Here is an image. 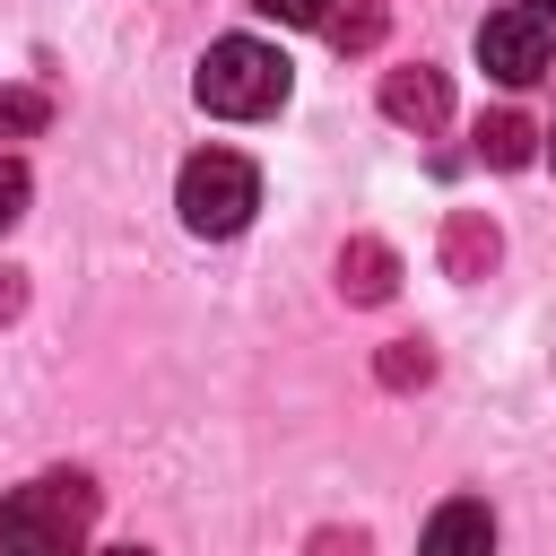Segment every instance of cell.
<instances>
[{
	"label": "cell",
	"instance_id": "1",
	"mask_svg": "<svg viewBox=\"0 0 556 556\" xmlns=\"http://www.w3.org/2000/svg\"><path fill=\"white\" fill-rule=\"evenodd\" d=\"M96 530V486L78 469H43L0 504V556H78Z\"/></svg>",
	"mask_w": 556,
	"mask_h": 556
},
{
	"label": "cell",
	"instance_id": "2",
	"mask_svg": "<svg viewBox=\"0 0 556 556\" xmlns=\"http://www.w3.org/2000/svg\"><path fill=\"white\" fill-rule=\"evenodd\" d=\"M191 96H200L208 113H226V122H261V113L287 104V52L261 43V35H217V43L200 52Z\"/></svg>",
	"mask_w": 556,
	"mask_h": 556
},
{
	"label": "cell",
	"instance_id": "3",
	"mask_svg": "<svg viewBox=\"0 0 556 556\" xmlns=\"http://www.w3.org/2000/svg\"><path fill=\"white\" fill-rule=\"evenodd\" d=\"M174 208H182V226L208 235V243L243 235L252 208H261V174H252V156H235V148H200V156H182V174H174Z\"/></svg>",
	"mask_w": 556,
	"mask_h": 556
},
{
	"label": "cell",
	"instance_id": "4",
	"mask_svg": "<svg viewBox=\"0 0 556 556\" xmlns=\"http://www.w3.org/2000/svg\"><path fill=\"white\" fill-rule=\"evenodd\" d=\"M478 70L504 78V87H530L547 70V17H521V9H495L478 26Z\"/></svg>",
	"mask_w": 556,
	"mask_h": 556
},
{
	"label": "cell",
	"instance_id": "5",
	"mask_svg": "<svg viewBox=\"0 0 556 556\" xmlns=\"http://www.w3.org/2000/svg\"><path fill=\"white\" fill-rule=\"evenodd\" d=\"M339 295L348 304H391L400 295V252L382 235H348L339 243Z\"/></svg>",
	"mask_w": 556,
	"mask_h": 556
},
{
	"label": "cell",
	"instance_id": "6",
	"mask_svg": "<svg viewBox=\"0 0 556 556\" xmlns=\"http://www.w3.org/2000/svg\"><path fill=\"white\" fill-rule=\"evenodd\" d=\"M417 556H495V513H486L478 495H452V504H434V521H426Z\"/></svg>",
	"mask_w": 556,
	"mask_h": 556
},
{
	"label": "cell",
	"instance_id": "7",
	"mask_svg": "<svg viewBox=\"0 0 556 556\" xmlns=\"http://www.w3.org/2000/svg\"><path fill=\"white\" fill-rule=\"evenodd\" d=\"M382 113H391L400 130H434V122L452 113V87H443V70H426V61L391 70V78H382Z\"/></svg>",
	"mask_w": 556,
	"mask_h": 556
},
{
	"label": "cell",
	"instance_id": "8",
	"mask_svg": "<svg viewBox=\"0 0 556 556\" xmlns=\"http://www.w3.org/2000/svg\"><path fill=\"white\" fill-rule=\"evenodd\" d=\"M443 269H452V278H486V269H495V226H486L478 208H452V226H443Z\"/></svg>",
	"mask_w": 556,
	"mask_h": 556
},
{
	"label": "cell",
	"instance_id": "9",
	"mask_svg": "<svg viewBox=\"0 0 556 556\" xmlns=\"http://www.w3.org/2000/svg\"><path fill=\"white\" fill-rule=\"evenodd\" d=\"M478 156L513 174V165H530V156H539V130H530L521 113H486V122H478Z\"/></svg>",
	"mask_w": 556,
	"mask_h": 556
},
{
	"label": "cell",
	"instance_id": "10",
	"mask_svg": "<svg viewBox=\"0 0 556 556\" xmlns=\"http://www.w3.org/2000/svg\"><path fill=\"white\" fill-rule=\"evenodd\" d=\"M374 374H382V391H417V382L434 374V356H426V339H391Z\"/></svg>",
	"mask_w": 556,
	"mask_h": 556
},
{
	"label": "cell",
	"instance_id": "11",
	"mask_svg": "<svg viewBox=\"0 0 556 556\" xmlns=\"http://www.w3.org/2000/svg\"><path fill=\"white\" fill-rule=\"evenodd\" d=\"M52 122V96L43 87H0V139H26Z\"/></svg>",
	"mask_w": 556,
	"mask_h": 556
},
{
	"label": "cell",
	"instance_id": "12",
	"mask_svg": "<svg viewBox=\"0 0 556 556\" xmlns=\"http://www.w3.org/2000/svg\"><path fill=\"white\" fill-rule=\"evenodd\" d=\"M321 26H330L339 52H374V43H382V9H330Z\"/></svg>",
	"mask_w": 556,
	"mask_h": 556
},
{
	"label": "cell",
	"instance_id": "13",
	"mask_svg": "<svg viewBox=\"0 0 556 556\" xmlns=\"http://www.w3.org/2000/svg\"><path fill=\"white\" fill-rule=\"evenodd\" d=\"M26 200H35V182H26V165L17 156H0V235L26 217Z\"/></svg>",
	"mask_w": 556,
	"mask_h": 556
},
{
	"label": "cell",
	"instance_id": "14",
	"mask_svg": "<svg viewBox=\"0 0 556 556\" xmlns=\"http://www.w3.org/2000/svg\"><path fill=\"white\" fill-rule=\"evenodd\" d=\"M261 17H278V26H321L330 17V0H252Z\"/></svg>",
	"mask_w": 556,
	"mask_h": 556
},
{
	"label": "cell",
	"instance_id": "15",
	"mask_svg": "<svg viewBox=\"0 0 556 556\" xmlns=\"http://www.w3.org/2000/svg\"><path fill=\"white\" fill-rule=\"evenodd\" d=\"M313 556H374L365 530H313Z\"/></svg>",
	"mask_w": 556,
	"mask_h": 556
},
{
	"label": "cell",
	"instance_id": "16",
	"mask_svg": "<svg viewBox=\"0 0 556 556\" xmlns=\"http://www.w3.org/2000/svg\"><path fill=\"white\" fill-rule=\"evenodd\" d=\"M513 9H521V17H556V0H513Z\"/></svg>",
	"mask_w": 556,
	"mask_h": 556
},
{
	"label": "cell",
	"instance_id": "17",
	"mask_svg": "<svg viewBox=\"0 0 556 556\" xmlns=\"http://www.w3.org/2000/svg\"><path fill=\"white\" fill-rule=\"evenodd\" d=\"M104 556H148V547H104Z\"/></svg>",
	"mask_w": 556,
	"mask_h": 556
},
{
	"label": "cell",
	"instance_id": "18",
	"mask_svg": "<svg viewBox=\"0 0 556 556\" xmlns=\"http://www.w3.org/2000/svg\"><path fill=\"white\" fill-rule=\"evenodd\" d=\"M547 165H556V130H547Z\"/></svg>",
	"mask_w": 556,
	"mask_h": 556
}]
</instances>
